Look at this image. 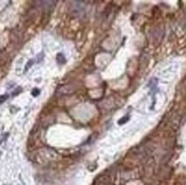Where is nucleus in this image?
<instances>
[{
	"instance_id": "obj_1",
	"label": "nucleus",
	"mask_w": 186,
	"mask_h": 185,
	"mask_svg": "<svg viewBox=\"0 0 186 185\" xmlns=\"http://www.w3.org/2000/svg\"><path fill=\"white\" fill-rule=\"evenodd\" d=\"M128 120H129V117L127 115V117H123V118H121L120 120L118 121V123H119V125H123V123H125V122H127Z\"/></svg>"
},
{
	"instance_id": "obj_3",
	"label": "nucleus",
	"mask_w": 186,
	"mask_h": 185,
	"mask_svg": "<svg viewBox=\"0 0 186 185\" xmlns=\"http://www.w3.org/2000/svg\"><path fill=\"white\" fill-rule=\"evenodd\" d=\"M7 97H8L7 95H1V96H0V104H1V103H4V102L7 100Z\"/></svg>"
},
{
	"instance_id": "obj_4",
	"label": "nucleus",
	"mask_w": 186,
	"mask_h": 185,
	"mask_svg": "<svg viewBox=\"0 0 186 185\" xmlns=\"http://www.w3.org/2000/svg\"><path fill=\"white\" fill-rule=\"evenodd\" d=\"M32 64H33V61H30L28 63V64H26V67H25V71H28L29 70V67H32Z\"/></svg>"
},
{
	"instance_id": "obj_2",
	"label": "nucleus",
	"mask_w": 186,
	"mask_h": 185,
	"mask_svg": "<svg viewBox=\"0 0 186 185\" xmlns=\"http://www.w3.org/2000/svg\"><path fill=\"white\" fill-rule=\"evenodd\" d=\"M31 94H32V96H34V97H36V96H38L39 94H40V90L38 89V88H34V89L32 90V93H31Z\"/></svg>"
}]
</instances>
